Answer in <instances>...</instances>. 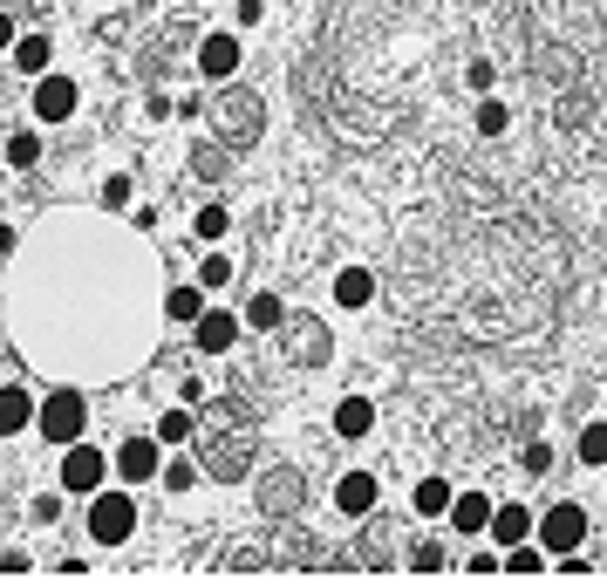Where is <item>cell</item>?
I'll return each instance as SVG.
<instances>
[{
	"mask_svg": "<svg viewBox=\"0 0 607 580\" xmlns=\"http://www.w3.org/2000/svg\"><path fill=\"white\" fill-rule=\"evenodd\" d=\"M103 471H110V458L96 451V444H69V458H62V492H103Z\"/></svg>",
	"mask_w": 607,
	"mask_h": 580,
	"instance_id": "cell-4",
	"label": "cell"
},
{
	"mask_svg": "<svg viewBox=\"0 0 607 580\" xmlns=\"http://www.w3.org/2000/svg\"><path fill=\"white\" fill-rule=\"evenodd\" d=\"M35 424H41L48 444H76L82 424H89V403H82L76 389H55V396H41L35 403Z\"/></svg>",
	"mask_w": 607,
	"mask_h": 580,
	"instance_id": "cell-2",
	"label": "cell"
},
{
	"mask_svg": "<svg viewBox=\"0 0 607 580\" xmlns=\"http://www.w3.org/2000/svg\"><path fill=\"white\" fill-rule=\"evenodd\" d=\"M444 519H451V533L478 540V533L492 526V499H485V492H451V512H444Z\"/></svg>",
	"mask_w": 607,
	"mask_h": 580,
	"instance_id": "cell-8",
	"label": "cell"
},
{
	"mask_svg": "<svg viewBox=\"0 0 607 580\" xmlns=\"http://www.w3.org/2000/svg\"><path fill=\"white\" fill-rule=\"evenodd\" d=\"M410 505H417V519H444L451 512V478H417Z\"/></svg>",
	"mask_w": 607,
	"mask_h": 580,
	"instance_id": "cell-16",
	"label": "cell"
},
{
	"mask_svg": "<svg viewBox=\"0 0 607 580\" xmlns=\"http://www.w3.org/2000/svg\"><path fill=\"white\" fill-rule=\"evenodd\" d=\"M164 314H171V321H198V314H205V287H171Z\"/></svg>",
	"mask_w": 607,
	"mask_h": 580,
	"instance_id": "cell-19",
	"label": "cell"
},
{
	"mask_svg": "<svg viewBox=\"0 0 607 580\" xmlns=\"http://www.w3.org/2000/svg\"><path fill=\"white\" fill-rule=\"evenodd\" d=\"M505 130H512V110H505L498 96H485V103H478V137H505Z\"/></svg>",
	"mask_w": 607,
	"mask_h": 580,
	"instance_id": "cell-21",
	"label": "cell"
},
{
	"mask_svg": "<svg viewBox=\"0 0 607 580\" xmlns=\"http://www.w3.org/2000/svg\"><path fill=\"white\" fill-rule=\"evenodd\" d=\"M226 280H232V260H226V253H205V260H198V287H212V294H219Z\"/></svg>",
	"mask_w": 607,
	"mask_h": 580,
	"instance_id": "cell-23",
	"label": "cell"
},
{
	"mask_svg": "<svg viewBox=\"0 0 607 580\" xmlns=\"http://www.w3.org/2000/svg\"><path fill=\"white\" fill-rule=\"evenodd\" d=\"M103 205H130V178H123V171H116L110 185H103Z\"/></svg>",
	"mask_w": 607,
	"mask_h": 580,
	"instance_id": "cell-27",
	"label": "cell"
},
{
	"mask_svg": "<svg viewBox=\"0 0 607 580\" xmlns=\"http://www.w3.org/2000/svg\"><path fill=\"white\" fill-rule=\"evenodd\" d=\"M376 430V403L369 396H342L335 403V437H369Z\"/></svg>",
	"mask_w": 607,
	"mask_h": 580,
	"instance_id": "cell-12",
	"label": "cell"
},
{
	"mask_svg": "<svg viewBox=\"0 0 607 580\" xmlns=\"http://www.w3.org/2000/svg\"><path fill=\"white\" fill-rule=\"evenodd\" d=\"M226 226H232L226 205H198V239H226Z\"/></svg>",
	"mask_w": 607,
	"mask_h": 580,
	"instance_id": "cell-25",
	"label": "cell"
},
{
	"mask_svg": "<svg viewBox=\"0 0 607 580\" xmlns=\"http://www.w3.org/2000/svg\"><path fill=\"white\" fill-rule=\"evenodd\" d=\"M464 567H471V574H498V546H478V553H471Z\"/></svg>",
	"mask_w": 607,
	"mask_h": 580,
	"instance_id": "cell-26",
	"label": "cell"
},
{
	"mask_svg": "<svg viewBox=\"0 0 607 580\" xmlns=\"http://www.w3.org/2000/svg\"><path fill=\"white\" fill-rule=\"evenodd\" d=\"M376 505H382V478H376V471H342V478H335V512L369 519Z\"/></svg>",
	"mask_w": 607,
	"mask_h": 580,
	"instance_id": "cell-5",
	"label": "cell"
},
{
	"mask_svg": "<svg viewBox=\"0 0 607 580\" xmlns=\"http://www.w3.org/2000/svg\"><path fill=\"white\" fill-rule=\"evenodd\" d=\"M376 301V273L369 267H342L335 273V308H369Z\"/></svg>",
	"mask_w": 607,
	"mask_h": 580,
	"instance_id": "cell-11",
	"label": "cell"
},
{
	"mask_svg": "<svg viewBox=\"0 0 607 580\" xmlns=\"http://www.w3.org/2000/svg\"><path fill=\"white\" fill-rule=\"evenodd\" d=\"M492 546H519V540H532V512L519 499H505V505H492Z\"/></svg>",
	"mask_w": 607,
	"mask_h": 580,
	"instance_id": "cell-9",
	"label": "cell"
},
{
	"mask_svg": "<svg viewBox=\"0 0 607 580\" xmlns=\"http://www.w3.org/2000/svg\"><path fill=\"white\" fill-rule=\"evenodd\" d=\"M35 424V396H28V389H0V437H14V430H28Z\"/></svg>",
	"mask_w": 607,
	"mask_h": 580,
	"instance_id": "cell-14",
	"label": "cell"
},
{
	"mask_svg": "<svg viewBox=\"0 0 607 580\" xmlns=\"http://www.w3.org/2000/svg\"><path fill=\"white\" fill-rule=\"evenodd\" d=\"M7 164H14V171L41 164V137H35V130H14V137H7Z\"/></svg>",
	"mask_w": 607,
	"mask_h": 580,
	"instance_id": "cell-20",
	"label": "cell"
},
{
	"mask_svg": "<svg viewBox=\"0 0 607 580\" xmlns=\"http://www.w3.org/2000/svg\"><path fill=\"white\" fill-rule=\"evenodd\" d=\"M0 253H14V232H7V226H0Z\"/></svg>",
	"mask_w": 607,
	"mask_h": 580,
	"instance_id": "cell-30",
	"label": "cell"
},
{
	"mask_svg": "<svg viewBox=\"0 0 607 580\" xmlns=\"http://www.w3.org/2000/svg\"><path fill=\"white\" fill-rule=\"evenodd\" d=\"M35 116L41 123H69V116H76V82L69 76H35Z\"/></svg>",
	"mask_w": 607,
	"mask_h": 580,
	"instance_id": "cell-7",
	"label": "cell"
},
{
	"mask_svg": "<svg viewBox=\"0 0 607 580\" xmlns=\"http://www.w3.org/2000/svg\"><path fill=\"white\" fill-rule=\"evenodd\" d=\"M580 464H587V471H601L607 464V417H594V424L580 430Z\"/></svg>",
	"mask_w": 607,
	"mask_h": 580,
	"instance_id": "cell-18",
	"label": "cell"
},
{
	"mask_svg": "<svg viewBox=\"0 0 607 580\" xmlns=\"http://www.w3.org/2000/svg\"><path fill=\"white\" fill-rule=\"evenodd\" d=\"M0 48H14V21L7 14H0Z\"/></svg>",
	"mask_w": 607,
	"mask_h": 580,
	"instance_id": "cell-29",
	"label": "cell"
},
{
	"mask_svg": "<svg viewBox=\"0 0 607 580\" xmlns=\"http://www.w3.org/2000/svg\"><path fill=\"white\" fill-rule=\"evenodd\" d=\"M157 478H164V492H191V485H198V464L171 458V464H157Z\"/></svg>",
	"mask_w": 607,
	"mask_h": 580,
	"instance_id": "cell-22",
	"label": "cell"
},
{
	"mask_svg": "<svg viewBox=\"0 0 607 580\" xmlns=\"http://www.w3.org/2000/svg\"><path fill=\"white\" fill-rule=\"evenodd\" d=\"M198 69H205V76H232V69H239V41H232V35H205Z\"/></svg>",
	"mask_w": 607,
	"mask_h": 580,
	"instance_id": "cell-15",
	"label": "cell"
},
{
	"mask_svg": "<svg viewBox=\"0 0 607 580\" xmlns=\"http://www.w3.org/2000/svg\"><path fill=\"white\" fill-rule=\"evenodd\" d=\"M157 464H164V444H157V437H130V444L116 451V478H123V485H151Z\"/></svg>",
	"mask_w": 607,
	"mask_h": 580,
	"instance_id": "cell-6",
	"label": "cell"
},
{
	"mask_svg": "<svg viewBox=\"0 0 607 580\" xmlns=\"http://www.w3.org/2000/svg\"><path fill=\"white\" fill-rule=\"evenodd\" d=\"M526 471H553V444H526Z\"/></svg>",
	"mask_w": 607,
	"mask_h": 580,
	"instance_id": "cell-28",
	"label": "cell"
},
{
	"mask_svg": "<svg viewBox=\"0 0 607 580\" xmlns=\"http://www.w3.org/2000/svg\"><path fill=\"white\" fill-rule=\"evenodd\" d=\"M48 62H55V41L48 35H14V69L21 76H48Z\"/></svg>",
	"mask_w": 607,
	"mask_h": 580,
	"instance_id": "cell-13",
	"label": "cell"
},
{
	"mask_svg": "<svg viewBox=\"0 0 607 580\" xmlns=\"http://www.w3.org/2000/svg\"><path fill=\"white\" fill-rule=\"evenodd\" d=\"M532 533H539L546 553H573V546L587 540V505H573V499L546 505V519H532Z\"/></svg>",
	"mask_w": 607,
	"mask_h": 580,
	"instance_id": "cell-3",
	"label": "cell"
},
{
	"mask_svg": "<svg viewBox=\"0 0 607 580\" xmlns=\"http://www.w3.org/2000/svg\"><path fill=\"white\" fill-rule=\"evenodd\" d=\"M191 437V410H164L157 417V444H185Z\"/></svg>",
	"mask_w": 607,
	"mask_h": 580,
	"instance_id": "cell-24",
	"label": "cell"
},
{
	"mask_svg": "<svg viewBox=\"0 0 607 580\" xmlns=\"http://www.w3.org/2000/svg\"><path fill=\"white\" fill-rule=\"evenodd\" d=\"M137 533V505L130 492H89V540L96 546H123Z\"/></svg>",
	"mask_w": 607,
	"mask_h": 580,
	"instance_id": "cell-1",
	"label": "cell"
},
{
	"mask_svg": "<svg viewBox=\"0 0 607 580\" xmlns=\"http://www.w3.org/2000/svg\"><path fill=\"white\" fill-rule=\"evenodd\" d=\"M232 342H239V314H226V308L198 314V348H205V355H226Z\"/></svg>",
	"mask_w": 607,
	"mask_h": 580,
	"instance_id": "cell-10",
	"label": "cell"
},
{
	"mask_svg": "<svg viewBox=\"0 0 607 580\" xmlns=\"http://www.w3.org/2000/svg\"><path fill=\"white\" fill-rule=\"evenodd\" d=\"M280 321H287V308H280L273 294H253V301H246V328H260V335H273Z\"/></svg>",
	"mask_w": 607,
	"mask_h": 580,
	"instance_id": "cell-17",
	"label": "cell"
}]
</instances>
